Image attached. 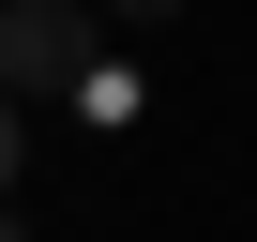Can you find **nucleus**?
I'll return each instance as SVG.
<instances>
[{"mask_svg": "<svg viewBox=\"0 0 257 242\" xmlns=\"http://www.w3.org/2000/svg\"><path fill=\"white\" fill-rule=\"evenodd\" d=\"M91 76V0H0V91H76Z\"/></svg>", "mask_w": 257, "mask_h": 242, "instance_id": "1", "label": "nucleus"}, {"mask_svg": "<svg viewBox=\"0 0 257 242\" xmlns=\"http://www.w3.org/2000/svg\"><path fill=\"white\" fill-rule=\"evenodd\" d=\"M16 152H31V121H16V91H0V197H16Z\"/></svg>", "mask_w": 257, "mask_h": 242, "instance_id": "2", "label": "nucleus"}, {"mask_svg": "<svg viewBox=\"0 0 257 242\" xmlns=\"http://www.w3.org/2000/svg\"><path fill=\"white\" fill-rule=\"evenodd\" d=\"M106 16H121V31H167V16H182V0H106Z\"/></svg>", "mask_w": 257, "mask_h": 242, "instance_id": "3", "label": "nucleus"}, {"mask_svg": "<svg viewBox=\"0 0 257 242\" xmlns=\"http://www.w3.org/2000/svg\"><path fill=\"white\" fill-rule=\"evenodd\" d=\"M0 242H31V227H16V212H0Z\"/></svg>", "mask_w": 257, "mask_h": 242, "instance_id": "4", "label": "nucleus"}]
</instances>
